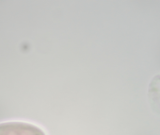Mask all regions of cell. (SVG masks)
<instances>
[{
	"instance_id": "cell-2",
	"label": "cell",
	"mask_w": 160,
	"mask_h": 135,
	"mask_svg": "<svg viewBox=\"0 0 160 135\" xmlns=\"http://www.w3.org/2000/svg\"><path fill=\"white\" fill-rule=\"evenodd\" d=\"M148 97L150 107L160 115V74L155 75L148 86Z\"/></svg>"
},
{
	"instance_id": "cell-1",
	"label": "cell",
	"mask_w": 160,
	"mask_h": 135,
	"mask_svg": "<svg viewBox=\"0 0 160 135\" xmlns=\"http://www.w3.org/2000/svg\"><path fill=\"white\" fill-rule=\"evenodd\" d=\"M0 135H46L39 127L31 123L11 122L0 123Z\"/></svg>"
}]
</instances>
